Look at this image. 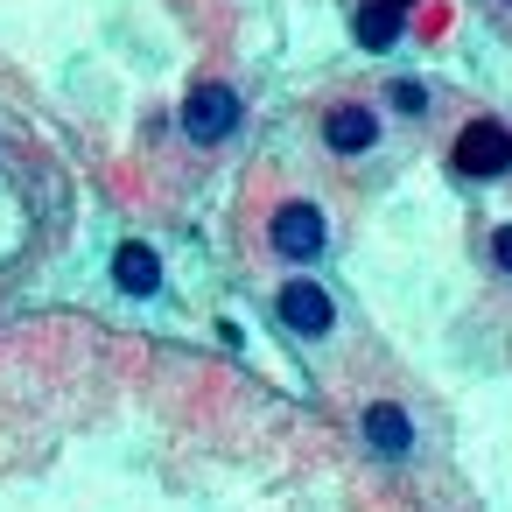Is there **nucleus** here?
I'll use <instances>...</instances> for the list:
<instances>
[{"label":"nucleus","mask_w":512,"mask_h":512,"mask_svg":"<svg viewBox=\"0 0 512 512\" xmlns=\"http://www.w3.org/2000/svg\"><path fill=\"white\" fill-rule=\"evenodd\" d=\"M456 176H477V183H491V176H505L512 169V127L505 120H470L463 134H456Z\"/></svg>","instance_id":"nucleus-2"},{"label":"nucleus","mask_w":512,"mask_h":512,"mask_svg":"<svg viewBox=\"0 0 512 512\" xmlns=\"http://www.w3.org/2000/svg\"><path fill=\"white\" fill-rule=\"evenodd\" d=\"M232 127H239V92H232V85H197V92L183 99V134H190L197 148L225 141Z\"/></svg>","instance_id":"nucleus-4"},{"label":"nucleus","mask_w":512,"mask_h":512,"mask_svg":"<svg viewBox=\"0 0 512 512\" xmlns=\"http://www.w3.org/2000/svg\"><path fill=\"white\" fill-rule=\"evenodd\" d=\"M407 8H414V0H372V8L358 15V43H365V50H393V36H400V22H407Z\"/></svg>","instance_id":"nucleus-8"},{"label":"nucleus","mask_w":512,"mask_h":512,"mask_svg":"<svg viewBox=\"0 0 512 512\" xmlns=\"http://www.w3.org/2000/svg\"><path fill=\"white\" fill-rule=\"evenodd\" d=\"M358 435H365V449L372 456H414V414L400 407V400H365L358 407Z\"/></svg>","instance_id":"nucleus-5"},{"label":"nucleus","mask_w":512,"mask_h":512,"mask_svg":"<svg viewBox=\"0 0 512 512\" xmlns=\"http://www.w3.org/2000/svg\"><path fill=\"white\" fill-rule=\"evenodd\" d=\"M274 316H281L295 337H330V330H337V302H330L323 281H281Z\"/></svg>","instance_id":"nucleus-3"},{"label":"nucleus","mask_w":512,"mask_h":512,"mask_svg":"<svg viewBox=\"0 0 512 512\" xmlns=\"http://www.w3.org/2000/svg\"><path fill=\"white\" fill-rule=\"evenodd\" d=\"M113 288H120V295H134V302H148V295L162 288V253H155V246H141V239H127V246L113 253Z\"/></svg>","instance_id":"nucleus-7"},{"label":"nucleus","mask_w":512,"mask_h":512,"mask_svg":"<svg viewBox=\"0 0 512 512\" xmlns=\"http://www.w3.org/2000/svg\"><path fill=\"white\" fill-rule=\"evenodd\" d=\"M393 106H400V113H428V92H421L414 78H400V85H393Z\"/></svg>","instance_id":"nucleus-10"},{"label":"nucleus","mask_w":512,"mask_h":512,"mask_svg":"<svg viewBox=\"0 0 512 512\" xmlns=\"http://www.w3.org/2000/svg\"><path fill=\"white\" fill-rule=\"evenodd\" d=\"M267 246H274L281 260H295V267L323 260V246H330V218H323V204H309V197L274 204V218H267Z\"/></svg>","instance_id":"nucleus-1"},{"label":"nucleus","mask_w":512,"mask_h":512,"mask_svg":"<svg viewBox=\"0 0 512 512\" xmlns=\"http://www.w3.org/2000/svg\"><path fill=\"white\" fill-rule=\"evenodd\" d=\"M372 141H379V113H372V106L344 99V106L323 113V148H330V155H365Z\"/></svg>","instance_id":"nucleus-6"},{"label":"nucleus","mask_w":512,"mask_h":512,"mask_svg":"<svg viewBox=\"0 0 512 512\" xmlns=\"http://www.w3.org/2000/svg\"><path fill=\"white\" fill-rule=\"evenodd\" d=\"M491 267H498V274L512 281V218H505V225L491 232Z\"/></svg>","instance_id":"nucleus-9"}]
</instances>
